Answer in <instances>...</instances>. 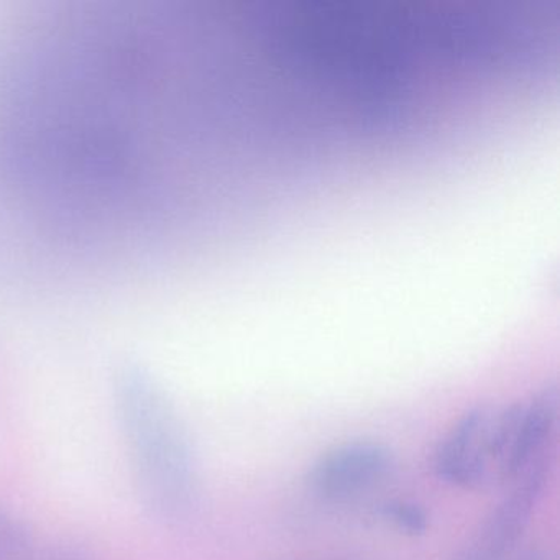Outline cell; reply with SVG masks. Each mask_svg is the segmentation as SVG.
<instances>
[{
	"mask_svg": "<svg viewBox=\"0 0 560 560\" xmlns=\"http://www.w3.org/2000/svg\"><path fill=\"white\" fill-rule=\"evenodd\" d=\"M114 405L143 504L159 520H186L198 504L201 478L168 393L149 369L124 362L114 375Z\"/></svg>",
	"mask_w": 560,
	"mask_h": 560,
	"instance_id": "1",
	"label": "cell"
},
{
	"mask_svg": "<svg viewBox=\"0 0 560 560\" xmlns=\"http://www.w3.org/2000/svg\"><path fill=\"white\" fill-rule=\"evenodd\" d=\"M521 401L480 405L465 412L439 442L434 470L445 483L485 490L513 483Z\"/></svg>",
	"mask_w": 560,
	"mask_h": 560,
	"instance_id": "2",
	"label": "cell"
},
{
	"mask_svg": "<svg viewBox=\"0 0 560 560\" xmlns=\"http://www.w3.org/2000/svg\"><path fill=\"white\" fill-rule=\"evenodd\" d=\"M552 470V457L542 458L514 480L510 493L493 508L480 529L454 560H506L529 526Z\"/></svg>",
	"mask_w": 560,
	"mask_h": 560,
	"instance_id": "3",
	"label": "cell"
},
{
	"mask_svg": "<svg viewBox=\"0 0 560 560\" xmlns=\"http://www.w3.org/2000/svg\"><path fill=\"white\" fill-rule=\"evenodd\" d=\"M395 467V455L382 442L352 441L320 455L307 481L319 497L346 501L378 487Z\"/></svg>",
	"mask_w": 560,
	"mask_h": 560,
	"instance_id": "4",
	"label": "cell"
},
{
	"mask_svg": "<svg viewBox=\"0 0 560 560\" xmlns=\"http://www.w3.org/2000/svg\"><path fill=\"white\" fill-rule=\"evenodd\" d=\"M34 539L24 523L0 513V560H31Z\"/></svg>",
	"mask_w": 560,
	"mask_h": 560,
	"instance_id": "5",
	"label": "cell"
},
{
	"mask_svg": "<svg viewBox=\"0 0 560 560\" xmlns=\"http://www.w3.org/2000/svg\"><path fill=\"white\" fill-rule=\"evenodd\" d=\"M382 516L395 524L399 530L411 534V536H421L429 527L428 513L411 501H388L383 504Z\"/></svg>",
	"mask_w": 560,
	"mask_h": 560,
	"instance_id": "6",
	"label": "cell"
},
{
	"mask_svg": "<svg viewBox=\"0 0 560 560\" xmlns=\"http://www.w3.org/2000/svg\"><path fill=\"white\" fill-rule=\"evenodd\" d=\"M45 560H93V557L83 547L68 542L51 547Z\"/></svg>",
	"mask_w": 560,
	"mask_h": 560,
	"instance_id": "7",
	"label": "cell"
},
{
	"mask_svg": "<svg viewBox=\"0 0 560 560\" xmlns=\"http://www.w3.org/2000/svg\"><path fill=\"white\" fill-rule=\"evenodd\" d=\"M514 560H549L546 553L539 552V550H530V552H524L523 556L517 557Z\"/></svg>",
	"mask_w": 560,
	"mask_h": 560,
	"instance_id": "8",
	"label": "cell"
}]
</instances>
